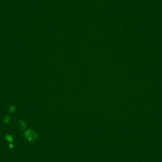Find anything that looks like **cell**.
Wrapping results in <instances>:
<instances>
[{
    "instance_id": "obj_1",
    "label": "cell",
    "mask_w": 162,
    "mask_h": 162,
    "mask_svg": "<svg viewBox=\"0 0 162 162\" xmlns=\"http://www.w3.org/2000/svg\"><path fill=\"white\" fill-rule=\"evenodd\" d=\"M24 136L25 138L28 141L31 142H34L37 139V134L35 132L31 129H29L26 131L24 133Z\"/></svg>"
},
{
    "instance_id": "obj_2",
    "label": "cell",
    "mask_w": 162,
    "mask_h": 162,
    "mask_svg": "<svg viewBox=\"0 0 162 162\" xmlns=\"http://www.w3.org/2000/svg\"><path fill=\"white\" fill-rule=\"evenodd\" d=\"M19 127L21 129H24L25 128H26V124L23 121L20 120V121L19 122Z\"/></svg>"
},
{
    "instance_id": "obj_3",
    "label": "cell",
    "mask_w": 162,
    "mask_h": 162,
    "mask_svg": "<svg viewBox=\"0 0 162 162\" xmlns=\"http://www.w3.org/2000/svg\"><path fill=\"white\" fill-rule=\"evenodd\" d=\"M6 140H7L8 142H10V143L12 142V141H13V140H14L13 138H12L11 136H10V135H7V136H6Z\"/></svg>"
},
{
    "instance_id": "obj_4",
    "label": "cell",
    "mask_w": 162,
    "mask_h": 162,
    "mask_svg": "<svg viewBox=\"0 0 162 162\" xmlns=\"http://www.w3.org/2000/svg\"><path fill=\"white\" fill-rule=\"evenodd\" d=\"M10 118L9 116H5V117H4V122L5 123H8L9 122H10Z\"/></svg>"
},
{
    "instance_id": "obj_5",
    "label": "cell",
    "mask_w": 162,
    "mask_h": 162,
    "mask_svg": "<svg viewBox=\"0 0 162 162\" xmlns=\"http://www.w3.org/2000/svg\"><path fill=\"white\" fill-rule=\"evenodd\" d=\"M15 110V107L14 106H11V107H10V109H9V111H10V113L14 112Z\"/></svg>"
},
{
    "instance_id": "obj_6",
    "label": "cell",
    "mask_w": 162,
    "mask_h": 162,
    "mask_svg": "<svg viewBox=\"0 0 162 162\" xmlns=\"http://www.w3.org/2000/svg\"><path fill=\"white\" fill-rule=\"evenodd\" d=\"M10 148H12L13 147V145H12V144H10Z\"/></svg>"
}]
</instances>
